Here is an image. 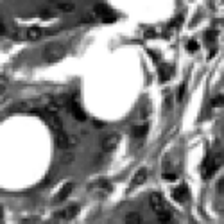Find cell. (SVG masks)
Instances as JSON below:
<instances>
[{
  "label": "cell",
  "mask_w": 224,
  "mask_h": 224,
  "mask_svg": "<svg viewBox=\"0 0 224 224\" xmlns=\"http://www.w3.org/2000/svg\"><path fill=\"white\" fill-rule=\"evenodd\" d=\"M2 34H6V23L0 20V36H2Z\"/></svg>",
  "instance_id": "obj_28"
},
{
  "label": "cell",
  "mask_w": 224,
  "mask_h": 224,
  "mask_svg": "<svg viewBox=\"0 0 224 224\" xmlns=\"http://www.w3.org/2000/svg\"><path fill=\"white\" fill-rule=\"evenodd\" d=\"M163 178L169 179V181H174V179H176V174L174 172H163Z\"/></svg>",
  "instance_id": "obj_22"
},
{
  "label": "cell",
  "mask_w": 224,
  "mask_h": 224,
  "mask_svg": "<svg viewBox=\"0 0 224 224\" xmlns=\"http://www.w3.org/2000/svg\"><path fill=\"white\" fill-rule=\"evenodd\" d=\"M147 179V169H138L134 176H133L131 179V186H138V185H142L143 181Z\"/></svg>",
  "instance_id": "obj_6"
},
{
  "label": "cell",
  "mask_w": 224,
  "mask_h": 224,
  "mask_svg": "<svg viewBox=\"0 0 224 224\" xmlns=\"http://www.w3.org/2000/svg\"><path fill=\"white\" fill-rule=\"evenodd\" d=\"M93 126H95V127H104V122H101V120H93Z\"/></svg>",
  "instance_id": "obj_29"
},
{
  "label": "cell",
  "mask_w": 224,
  "mask_h": 224,
  "mask_svg": "<svg viewBox=\"0 0 224 224\" xmlns=\"http://www.w3.org/2000/svg\"><path fill=\"white\" fill-rule=\"evenodd\" d=\"M95 13H97V14H99V16L102 18L104 14H108V13H113V11L110 9L106 4H97V6H95Z\"/></svg>",
  "instance_id": "obj_14"
},
{
  "label": "cell",
  "mask_w": 224,
  "mask_h": 224,
  "mask_svg": "<svg viewBox=\"0 0 224 224\" xmlns=\"http://www.w3.org/2000/svg\"><path fill=\"white\" fill-rule=\"evenodd\" d=\"M101 20L106 22V23H111V22H115V13H108V14H104Z\"/></svg>",
  "instance_id": "obj_19"
},
{
  "label": "cell",
  "mask_w": 224,
  "mask_h": 224,
  "mask_svg": "<svg viewBox=\"0 0 224 224\" xmlns=\"http://www.w3.org/2000/svg\"><path fill=\"white\" fill-rule=\"evenodd\" d=\"M162 79H163V81H167V79H169V66H163V70H162Z\"/></svg>",
  "instance_id": "obj_24"
},
{
  "label": "cell",
  "mask_w": 224,
  "mask_h": 224,
  "mask_svg": "<svg viewBox=\"0 0 224 224\" xmlns=\"http://www.w3.org/2000/svg\"><path fill=\"white\" fill-rule=\"evenodd\" d=\"M222 104H224V95H222V93L215 95L214 99H212V106H214V108H221Z\"/></svg>",
  "instance_id": "obj_16"
},
{
  "label": "cell",
  "mask_w": 224,
  "mask_h": 224,
  "mask_svg": "<svg viewBox=\"0 0 224 224\" xmlns=\"http://www.w3.org/2000/svg\"><path fill=\"white\" fill-rule=\"evenodd\" d=\"M41 13V16H43V18H52V16H54V14H52V11H49V9H43V11H40Z\"/></svg>",
  "instance_id": "obj_23"
},
{
  "label": "cell",
  "mask_w": 224,
  "mask_h": 224,
  "mask_svg": "<svg viewBox=\"0 0 224 224\" xmlns=\"http://www.w3.org/2000/svg\"><path fill=\"white\" fill-rule=\"evenodd\" d=\"M59 9L61 11H74L75 9V4L74 2H65V4H59Z\"/></svg>",
  "instance_id": "obj_17"
},
{
  "label": "cell",
  "mask_w": 224,
  "mask_h": 224,
  "mask_svg": "<svg viewBox=\"0 0 224 224\" xmlns=\"http://www.w3.org/2000/svg\"><path fill=\"white\" fill-rule=\"evenodd\" d=\"M68 140H70V145H75L77 143V136L75 134H68Z\"/></svg>",
  "instance_id": "obj_27"
},
{
  "label": "cell",
  "mask_w": 224,
  "mask_h": 224,
  "mask_svg": "<svg viewBox=\"0 0 224 224\" xmlns=\"http://www.w3.org/2000/svg\"><path fill=\"white\" fill-rule=\"evenodd\" d=\"M118 140H120V136H118V134H110V136H106V138L102 140V143H101V149L104 151V153H111L113 149L117 147V143H118Z\"/></svg>",
  "instance_id": "obj_3"
},
{
  "label": "cell",
  "mask_w": 224,
  "mask_h": 224,
  "mask_svg": "<svg viewBox=\"0 0 224 224\" xmlns=\"http://www.w3.org/2000/svg\"><path fill=\"white\" fill-rule=\"evenodd\" d=\"M170 219H172V214H169V212H162V214H158V222H162V224L170 222Z\"/></svg>",
  "instance_id": "obj_15"
},
{
  "label": "cell",
  "mask_w": 224,
  "mask_h": 224,
  "mask_svg": "<svg viewBox=\"0 0 224 224\" xmlns=\"http://www.w3.org/2000/svg\"><path fill=\"white\" fill-rule=\"evenodd\" d=\"M92 20H93V16H82L81 22H92Z\"/></svg>",
  "instance_id": "obj_31"
},
{
  "label": "cell",
  "mask_w": 224,
  "mask_h": 224,
  "mask_svg": "<svg viewBox=\"0 0 224 224\" xmlns=\"http://www.w3.org/2000/svg\"><path fill=\"white\" fill-rule=\"evenodd\" d=\"M151 208H153L156 214H162V212H167V204L162 199L160 194H153L151 195Z\"/></svg>",
  "instance_id": "obj_4"
},
{
  "label": "cell",
  "mask_w": 224,
  "mask_h": 224,
  "mask_svg": "<svg viewBox=\"0 0 224 224\" xmlns=\"http://www.w3.org/2000/svg\"><path fill=\"white\" fill-rule=\"evenodd\" d=\"M56 145L59 147V149H66V147H70V140H68V134L63 131H58L56 134Z\"/></svg>",
  "instance_id": "obj_7"
},
{
  "label": "cell",
  "mask_w": 224,
  "mask_h": 224,
  "mask_svg": "<svg viewBox=\"0 0 224 224\" xmlns=\"http://www.w3.org/2000/svg\"><path fill=\"white\" fill-rule=\"evenodd\" d=\"M222 162H224L222 153H217L212 160H210V158H206V162H204V179H210V178H212V176L221 169Z\"/></svg>",
  "instance_id": "obj_1"
},
{
  "label": "cell",
  "mask_w": 224,
  "mask_h": 224,
  "mask_svg": "<svg viewBox=\"0 0 224 224\" xmlns=\"http://www.w3.org/2000/svg\"><path fill=\"white\" fill-rule=\"evenodd\" d=\"M217 190H219V194H224V178L219 181V185H217Z\"/></svg>",
  "instance_id": "obj_26"
},
{
  "label": "cell",
  "mask_w": 224,
  "mask_h": 224,
  "mask_svg": "<svg viewBox=\"0 0 224 224\" xmlns=\"http://www.w3.org/2000/svg\"><path fill=\"white\" fill-rule=\"evenodd\" d=\"M65 54V49L58 43H52V45H47L43 49V59L47 63H54L58 59H61V56Z\"/></svg>",
  "instance_id": "obj_2"
},
{
  "label": "cell",
  "mask_w": 224,
  "mask_h": 224,
  "mask_svg": "<svg viewBox=\"0 0 224 224\" xmlns=\"http://www.w3.org/2000/svg\"><path fill=\"white\" fill-rule=\"evenodd\" d=\"M74 160H75V156H74V154H70V153H65L61 156V163H72Z\"/></svg>",
  "instance_id": "obj_18"
},
{
  "label": "cell",
  "mask_w": 224,
  "mask_h": 224,
  "mask_svg": "<svg viewBox=\"0 0 224 224\" xmlns=\"http://www.w3.org/2000/svg\"><path fill=\"white\" fill-rule=\"evenodd\" d=\"M66 108L70 110V111H72V115H74V117H75V118H77L79 122H82V120H86V113L82 111V110H81V106H79V104H77L75 101H74V99H70V101H68V104H66Z\"/></svg>",
  "instance_id": "obj_5"
},
{
  "label": "cell",
  "mask_w": 224,
  "mask_h": 224,
  "mask_svg": "<svg viewBox=\"0 0 224 224\" xmlns=\"http://www.w3.org/2000/svg\"><path fill=\"white\" fill-rule=\"evenodd\" d=\"M147 131H149V126H147V124H143V126H134L131 134L134 138H143V136L147 134Z\"/></svg>",
  "instance_id": "obj_11"
},
{
  "label": "cell",
  "mask_w": 224,
  "mask_h": 224,
  "mask_svg": "<svg viewBox=\"0 0 224 224\" xmlns=\"http://www.w3.org/2000/svg\"><path fill=\"white\" fill-rule=\"evenodd\" d=\"M126 222L127 224H140L142 222V217L138 212H129V214L126 215Z\"/></svg>",
  "instance_id": "obj_13"
},
{
  "label": "cell",
  "mask_w": 224,
  "mask_h": 224,
  "mask_svg": "<svg viewBox=\"0 0 224 224\" xmlns=\"http://www.w3.org/2000/svg\"><path fill=\"white\" fill-rule=\"evenodd\" d=\"M172 197L178 201V203H183L185 199H186V186H178V188H174L172 190Z\"/></svg>",
  "instance_id": "obj_8"
},
{
  "label": "cell",
  "mask_w": 224,
  "mask_h": 224,
  "mask_svg": "<svg viewBox=\"0 0 224 224\" xmlns=\"http://www.w3.org/2000/svg\"><path fill=\"white\" fill-rule=\"evenodd\" d=\"M2 90H4V86H2V84H0V92H2Z\"/></svg>",
  "instance_id": "obj_32"
},
{
  "label": "cell",
  "mask_w": 224,
  "mask_h": 224,
  "mask_svg": "<svg viewBox=\"0 0 224 224\" xmlns=\"http://www.w3.org/2000/svg\"><path fill=\"white\" fill-rule=\"evenodd\" d=\"M206 38H208V40H214V38H215V32H212V31L206 32Z\"/></svg>",
  "instance_id": "obj_30"
},
{
  "label": "cell",
  "mask_w": 224,
  "mask_h": 224,
  "mask_svg": "<svg viewBox=\"0 0 224 224\" xmlns=\"http://www.w3.org/2000/svg\"><path fill=\"white\" fill-rule=\"evenodd\" d=\"M185 82H181V86H179V90H178V101H183V95H185Z\"/></svg>",
  "instance_id": "obj_20"
},
{
  "label": "cell",
  "mask_w": 224,
  "mask_h": 224,
  "mask_svg": "<svg viewBox=\"0 0 224 224\" xmlns=\"http://www.w3.org/2000/svg\"><path fill=\"white\" fill-rule=\"evenodd\" d=\"M170 108V93H165V110Z\"/></svg>",
  "instance_id": "obj_25"
},
{
  "label": "cell",
  "mask_w": 224,
  "mask_h": 224,
  "mask_svg": "<svg viewBox=\"0 0 224 224\" xmlns=\"http://www.w3.org/2000/svg\"><path fill=\"white\" fill-rule=\"evenodd\" d=\"M72 188H74V185H72V183H65L61 190L56 194V201H63V199H66V195L72 192Z\"/></svg>",
  "instance_id": "obj_9"
},
{
  "label": "cell",
  "mask_w": 224,
  "mask_h": 224,
  "mask_svg": "<svg viewBox=\"0 0 224 224\" xmlns=\"http://www.w3.org/2000/svg\"><path fill=\"white\" fill-rule=\"evenodd\" d=\"M77 212H79V206H77V204H74V206H68L66 210H63L61 217H65V219H72V217H75V215H77Z\"/></svg>",
  "instance_id": "obj_12"
},
{
  "label": "cell",
  "mask_w": 224,
  "mask_h": 224,
  "mask_svg": "<svg viewBox=\"0 0 224 224\" xmlns=\"http://www.w3.org/2000/svg\"><path fill=\"white\" fill-rule=\"evenodd\" d=\"M47 2H58V0H47Z\"/></svg>",
  "instance_id": "obj_33"
},
{
  "label": "cell",
  "mask_w": 224,
  "mask_h": 224,
  "mask_svg": "<svg viewBox=\"0 0 224 224\" xmlns=\"http://www.w3.org/2000/svg\"><path fill=\"white\" fill-rule=\"evenodd\" d=\"M186 49H188V50H190V52H195V50H197V41H188V45H186Z\"/></svg>",
  "instance_id": "obj_21"
},
{
  "label": "cell",
  "mask_w": 224,
  "mask_h": 224,
  "mask_svg": "<svg viewBox=\"0 0 224 224\" xmlns=\"http://www.w3.org/2000/svg\"><path fill=\"white\" fill-rule=\"evenodd\" d=\"M41 34H43V32H41V29L38 27V25H32V27H29V29H27V38H29L31 41L40 40Z\"/></svg>",
  "instance_id": "obj_10"
}]
</instances>
